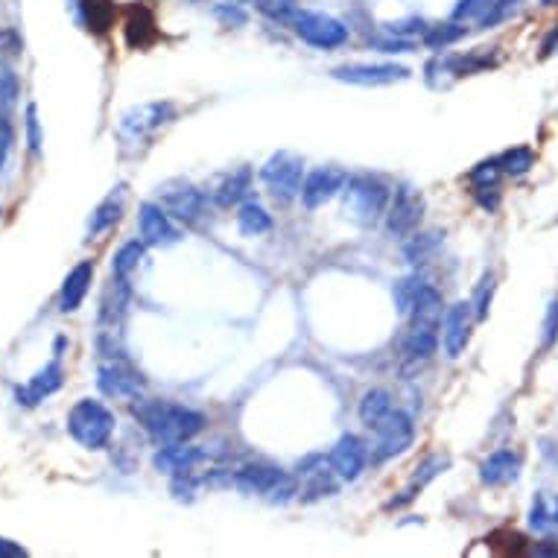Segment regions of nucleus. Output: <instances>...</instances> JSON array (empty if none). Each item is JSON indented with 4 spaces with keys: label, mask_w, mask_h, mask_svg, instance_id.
<instances>
[{
    "label": "nucleus",
    "mask_w": 558,
    "mask_h": 558,
    "mask_svg": "<svg viewBox=\"0 0 558 558\" xmlns=\"http://www.w3.org/2000/svg\"><path fill=\"white\" fill-rule=\"evenodd\" d=\"M123 214V187H117V193L106 196L94 211H91V220H88V234L91 237H100L103 231H109L117 225Z\"/></svg>",
    "instance_id": "25"
},
{
    "label": "nucleus",
    "mask_w": 558,
    "mask_h": 558,
    "mask_svg": "<svg viewBox=\"0 0 558 558\" xmlns=\"http://www.w3.org/2000/svg\"><path fill=\"white\" fill-rule=\"evenodd\" d=\"M334 79L339 82H351V85H392V82H404L410 79V68L395 65V62H354V65H339L334 68Z\"/></svg>",
    "instance_id": "11"
},
{
    "label": "nucleus",
    "mask_w": 558,
    "mask_h": 558,
    "mask_svg": "<svg viewBox=\"0 0 558 558\" xmlns=\"http://www.w3.org/2000/svg\"><path fill=\"white\" fill-rule=\"evenodd\" d=\"M132 415L158 445H185L205 430V415L173 401H138Z\"/></svg>",
    "instance_id": "1"
},
{
    "label": "nucleus",
    "mask_w": 558,
    "mask_h": 558,
    "mask_svg": "<svg viewBox=\"0 0 558 558\" xmlns=\"http://www.w3.org/2000/svg\"><path fill=\"white\" fill-rule=\"evenodd\" d=\"M290 27L296 30V36L316 47V50H336L348 41V27L325 12H307V9H296V15L290 18Z\"/></svg>",
    "instance_id": "5"
},
{
    "label": "nucleus",
    "mask_w": 558,
    "mask_h": 558,
    "mask_svg": "<svg viewBox=\"0 0 558 558\" xmlns=\"http://www.w3.org/2000/svg\"><path fill=\"white\" fill-rule=\"evenodd\" d=\"M497 161H500L503 176H523V173H529L535 167V152L529 147H515L503 152V155H497Z\"/></svg>",
    "instance_id": "31"
},
{
    "label": "nucleus",
    "mask_w": 558,
    "mask_h": 558,
    "mask_svg": "<svg viewBox=\"0 0 558 558\" xmlns=\"http://www.w3.org/2000/svg\"><path fill=\"white\" fill-rule=\"evenodd\" d=\"M494 275H485L483 284H480V290H477V296H474V313H477V319H485L488 316V307H491V298H494Z\"/></svg>",
    "instance_id": "37"
},
{
    "label": "nucleus",
    "mask_w": 558,
    "mask_h": 558,
    "mask_svg": "<svg viewBox=\"0 0 558 558\" xmlns=\"http://www.w3.org/2000/svg\"><path fill=\"white\" fill-rule=\"evenodd\" d=\"M123 38H126L129 50H147L158 41V21L149 6L144 3L129 6V12L123 18Z\"/></svg>",
    "instance_id": "19"
},
{
    "label": "nucleus",
    "mask_w": 558,
    "mask_h": 558,
    "mask_svg": "<svg viewBox=\"0 0 558 558\" xmlns=\"http://www.w3.org/2000/svg\"><path fill=\"white\" fill-rule=\"evenodd\" d=\"M421 287H424V281H421L418 275L404 278L401 284H395V307H398V313H401V316H410L412 307H415V301H418Z\"/></svg>",
    "instance_id": "35"
},
{
    "label": "nucleus",
    "mask_w": 558,
    "mask_h": 558,
    "mask_svg": "<svg viewBox=\"0 0 558 558\" xmlns=\"http://www.w3.org/2000/svg\"><path fill=\"white\" fill-rule=\"evenodd\" d=\"M518 474H521V453H515L512 447L494 450L483 465H480V480L485 485H491V488L515 483Z\"/></svg>",
    "instance_id": "21"
},
{
    "label": "nucleus",
    "mask_w": 558,
    "mask_h": 558,
    "mask_svg": "<svg viewBox=\"0 0 558 558\" xmlns=\"http://www.w3.org/2000/svg\"><path fill=\"white\" fill-rule=\"evenodd\" d=\"M348 176L342 170L334 167H322V170H313L310 176H304V185H301V202L304 208H322L325 202H331L336 193L345 187Z\"/></svg>",
    "instance_id": "15"
},
{
    "label": "nucleus",
    "mask_w": 558,
    "mask_h": 558,
    "mask_svg": "<svg viewBox=\"0 0 558 558\" xmlns=\"http://www.w3.org/2000/svg\"><path fill=\"white\" fill-rule=\"evenodd\" d=\"M386 30H389V36H395V38H404V36H410V33H427L421 18H407V21L386 24Z\"/></svg>",
    "instance_id": "39"
},
{
    "label": "nucleus",
    "mask_w": 558,
    "mask_h": 558,
    "mask_svg": "<svg viewBox=\"0 0 558 558\" xmlns=\"http://www.w3.org/2000/svg\"><path fill=\"white\" fill-rule=\"evenodd\" d=\"M173 106L170 103H144V106H135L120 117V126H117V135L123 141H147L152 138L164 123L173 120Z\"/></svg>",
    "instance_id": "8"
},
{
    "label": "nucleus",
    "mask_w": 558,
    "mask_h": 558,
    "mask_svg": "<svg viewBox=\"0 0 558 558\" xmlns=\"http://www.w3.org/2000/svg\"><path fill=\"white\" fill-rule=\"evenodd\" d=\"M298 477H301V488H298V497L304 503H313V500H322V497H331L336 491V471L331 465V459L325 462L322 456H313L307 459L301 468H298Z\"/></svg>",
    "instance_id": "12"
},
{
    "label": "nucleus",
    "mask_w": 558,
    "mask_h": 558,
    "mask_svg": "<svg viewBox=\"0 0 558 558\" xmlns=\"http://www.w3.org/2000/svg\"><path fill=\"white\" fill-rule=\"evenodd\" d=\"M468 339H471V304L459 301L442 319V345H445L447 357L456 360L468 348Z\"/></svg>",
    "instance_id": "16"
},
{
    "label": "nucleus",
    "mask_w": 558,
    "mask_h": 558,
    "mask_svg": "<svg viewBox=\"0 0 558 558\" xmlns=\"http://www.w3.org/2000/svg\"><path fill=\"white\" fill-rule=\"evenodd\" d=\"M144 252H147V243L144 240H129L123 243L112 258V275L114 278H123L129 281V275L138 269V263L144 261Z\"/></svg>",
    "instance_id": "30"
},
{
    "label": "nucleus",
    "mask_w": 558,
    "mask_h": 558,
    "mask_svg": "<svg viewBox=\"0 0 558 558\" xmlns=\"http://www.w3.org/2000/svg\"><path fill=\"white\" fill-rule=\"evenodd\" d=\"M91 281H94V263H76L74 269L68 272L62 290H59V310H62V313H74V310H79L85 296H88V290H91Z\"/></svg>",
    "instance_id": "23"
},
{
    "label": "nucleus",
    "mask_w": 558,
    "mask_h": 558,
    "mask_svg": "<svg viewBox=\"0 0 558 558\" xmlns=\"http://www.w3.org/2000/svg\"><path fill=\"white\" fill-rule=\"evenodd\" d=\"M468 27H462L459 21H450V24H439V27H427L424 33V44L430 50H445L450 44H456L459 38H465Z\"/></svg>",
    "instance_id": "32"
},
{
    "label": "nucleus",
    "mask_w": 558,
    "mask_h": 558,
    "mask_svg": "<svg viewBox=\"0 0 558 558\" xmlns=\"http://www.w3.org/2000/svg\"><path fill=\"white\" fill-rule=\"evenodd\" d=\"M62 383H65L62 363H59V357H53L41 372H36L24 386L15 389V401H18L21 407H38L44 398H50L53 392H59Z\"/></svg>",
    "instance_id": "13"
},
{
    "label": "nucleus",
    "mask_w": 558,
    "mask_h": 558,
    "mask_svg": "<svg viewBox=\"0 0 558 558\" xmlns=\"http://www.w3.org/2000/svg\"><path fill=\"white\" fill-rule=\"evenodd\" d=\"M392 410H395V404H392V395L386 389H369L360 401V421L369 430H374Z\"/></svg>",
    "instance_id": "28"
},
{
    "label": "nucleus",
    "mask_w": 558,
    "mask_h": 558,
    "mask_svg": "<svg viewBox=\"0 0 558 558\" xmlns=\"http://www.w3.org/2000/svg\"><path fill=\"white\" fill-rule=\"evenodd\" d=\"M161 208L182 220V223H199L202 214H205V196L190 185H179V187H167L161 193Z\"/></svg>",
    "instance_id": "18"
},
{
    "label": "nucleus",
    "mask_w": 558,
    "mask_h": 558,
    "mask_svg": "<svg viewBox=\"0 0 558 558\" xmlns=\"http://www.w3.org/2000/svg\"><path fill=\"white\" fill-rule=\"evenodd\" d=\"M541 50H544V56H550V53H556V50H558V24L553 27V30H550V36L544 38Z\"/></svg>",
    "instance_id": "44"
},
{
    "label": "nucleus",
    "mask_w": 558,
    "mask_h": 558,
    "mask_svg": "<svg viewBox=\"0 0 558 558\" xmlns=\"http://www.w3.org/2000/svg\"><path fill=\"white\" fill-rule=\"evenodd\" d=\"M421 217H424V196L412 187H398L395 196L389 199V208H386L389 234L398 237V240H407L415 234Z\"/></svg>",
    "instance_id": "9"
},
{
    "label": "nucleus",
    "mask_w": 558,
    "mask_h": 558,
    "mask_svg": "<svg viewBox=\"0 0 558 558\" xmlns=\"http://www.w3.org/2000/svg\"><path fill=\"white\" fill-rule=\"evenodd\" d=\"M231 483L237 491L249 497H263L269 503H287L290 497L298 494L296 477H290L287 471L275 465H246L231 477Z\"/></svg>",
    "instance_id": "3"
},
{
    "label": "nucleus",
    "mask_w": 558,
    "mask_h": 558,
    "mask_svg": "<svg viewBox=\"0 0 558 558\" xmlns=\"http://www.w3.org/2000/svg\"><path fill=\"white\" fill-rule=\"evenodd\" d=\"M249 187H252V170L249 167H240L231 176H225L223 185L217 187V193H214V202L220 208H231V205H237V202L246 199Z\"/></svg>",
    "instance_id": "26"
},
{
    "label": "nucleus",
    "mask_w": 558,
    "mask_h": 558,
    "mask_svg": "<svg viewBox=\"0 0 558 558\" xmlns=\"http://www.w3.org/2000/svg\"><path fill=\"white\" fill-rule=\"evenodd\" d=\"M237 228H240L243 237H261L272 228V217L258 202H243L240 211H237Z\"/></svg>",
    "instance_id": "29"
},
{
    "label": "nucleus",
    "mask_w": 558,
    "mask_h": 558,
    "mask_svg": "<svg viewBox=\"0 0 558 558\" xmlns=\"http://www.w3.org/2000/svg\"><path fill=\"white\" fill-rule=\"evenodd\" d=\"M331 465H334L336 477L345 480V483H354L363 471H366V462H369V447L363 445L357 436H342L331 450Z\"/></svg>",
    "instance_id": "14"
},
{
    "label": "nucleus",
    "mask_w": 558,
    "mask_h": 558,
    "mask_svg": "<svg viewBox=\"0 0 558 558\" xmlns=\"http://www.w3.org/2000/svg\"><path fill=\"white\" fill-rule=\"evenodd\" d=\"M558 339V301L550 304L547 310V319H544V348H550Z\"/></svg>",
    "instance_id": "41"
},
{
    "label": "nucleus",
    "mask_w": 558,
    "mask_h": 558,
    "mask_svg": "<svg viewBox=\"0 0 558 558\" xmlns=\"http://www.w3.org/2000/svg\"><path fill=\"white\" fill-rule=\"evenodd\" d=\"M74 21L79 27H85L88 33H109L114 21V3L112 0H68Z\"/></svg>",
    "instance_id": "22"
},
{
    "label": "nucleus",
    "mask_w": 558,
    "mask_h": 558,
    "mask_svg": "<svg viewBox=\"0 0 558 558\" xmlns=\"http://www.w3.org/2000/svg\"><path fill=\"white\" fill-rule=\"evenodd\" d=\"M24 126H27V147L33 149V152H38V149H41V129H38V112L33 103L27 106V120H24Z\"/></svg>",
    "instance_id": "38"
},
{
    "label": "nucleus",
    "mask_w": 558,
    "mask_h": 558,
    "mask_svg": "<svg viewBox=\"0 0 558 558\" xmlns=\"http://www.w3.org/2000/svg\"><path fill=\"white\" fill-rule=\"evenodd\" d=\"M205 459V453L199 447L185 445H164L155 456H152V465L158 474H167V477H179V474H193L196 465Z\"/></svg>",
    "instance_id": "20"
},
{
    "label": "nucleus",
    "mask_w": 558,
    "mask_h": 558,
    "mask_svg": "<svg viewBox=\"0 0 558 558\" xmlns=\"http://www.w3.org/2000/svg\"><path fill=\"white\" fill-rule=\"evenodd\" d=\"M217 18H223L225 24H237V27L246 24V12L240 9V3H231V0L217 6Z\"/></svg>",
    "instance_id": "40"
},
{
    "label": "nucleus",
    "mask_w": 558,
    "mask_h": 558,
    "mask_svg": "<svg viewBox=\"0 0 558 558\" xmlns=\"http://www.w3.org/2000/svg\"><path fill=\"white\" fill-rule=\"evenodd\" d=\"M491 6H494V0H459V3L453 6V15H450V18L459 21V24H462V21H465V24L474 21V24L480 27Z\"/></svg>",
    "instance_id": "34"
},
{
    "label": "nucleus",
    "mask_w": 558,
    "mask_h": 558,
    "mask_svg": "<svg viewBox=\"0 0 558 558\" xmlns=\"http://www.w3.org/2000/svg\"><path fill=\"white\" fill-rule=\"evenodd\" d=\"M439 351V328L436 325H412L404 339V357L412 363H424Z\"/></svg>",
    "instance_id": "24"
},
{
    "label": "nucleus",
    "mask_w": 558,
    "mask_h": 558,
    "mask_svg": "<svg viewBox=\"0 0 558 558\" xmlns=\"http://www.w3.org/2000/svg\"><path fill=\"white\" fill-rule=\"evenodd\" d=\"M407 240H412L410 246H407V258H410L412 263H418L436 243H439V234H436V231H433V234H412Z\"/></svg>",
    "instance_id": "36"
},
{
    "label": "nucleus",
    "mask_w": 558,
    "mask_h": 558,
    "mask_svg": "<svg viewBox=\"0 0 558 558\" xmlns=\"http://www.w3.org/2000/svg\"><path fill=\"white\" fill-rule=\"evenodd\" d=\"M529 526L538 532H553L558 529V494L538 491L529 509Z\"/></svg>",
    "instance_id": "27"
},
{
    "label": "nucleus",
    "mask_w": 558,
    "mask_h": 558,
    "mask_svg": "<svg viewBox=\"0 0 558 558\" xmlns=\"http://www.w3.org/2000/svg\"><path fill=\"white\" fill-rule=\"evenodd\" d=\"M138 225H141V240L147 246H170L179 240L176 225L170 223V214L161 208V202H144L138 211Z\"/></svg>",
    "instance_id": "17"
},
{
    "label": "nucleus",
    "mask_w": 558,
    "mask_h": 558,
    "mask_svg": "<svg viewBox=\"0 0 558 558\" xmlns=\"http://www.w3.org/2000/svg\"><path fill=\"white\" fill-rule=\"evenodd\" d=\"M263 185L269 187V193L281 202H290L301 196L304 185V161L296 152H275L261 167Z\"/></svg>",
    "instance_id": "6"
},
{
    "label": "nucleus",
    "mask_w": 558,
    "mask_h": 558,
    "mask_svg": "<svg viewBox=\"0 0 558 558\" xmlns=\"http://www.w3.org/2000/svg\"><path fill=\"white\" fill-rule=\"evenodd\" d=\"M9 144H12V132L6 123H0V170L6 164V155H9Z\"/></svg>",
    "instance_id": "43"
},
{
    "label": "nucleus",
    "mask_w": 558,
    "mask_h": 558,
    "mask_svg": "<svg viewBox=\"0 0 558 558\" xmlns=\"http://www.w3.org/2000/svg\"><path fill=\"white\" fill-rule=\"evenodd\" d=\"M97 389L106 398H132L138 401V395L144 392V377L135 372L129 363L123 360H109L97 369Z\"/></svg>",
    "instance_id": "10"
},
{
    "label": "nucleus",
    "mask_w": 558,
    "mask_h": 558,
    "mask_svg": "<svg viewBox=\"0 0 558 558\" xmlns=\"http://www.w3.org/2000/svg\"><path fill=\"white\" fill-rule=\"evenodd\" d=\"M18 94H21L18 76L12 74V71H6V68H0V123H6L9 112L15 109Z\"/></svg>",
    "instance_id": "33"
},
{
    "label": "nucleus",
    "mask_w": 558,
    "mask_h": 558,
    "mask_svg": "<svg viewBox=\"0 0 558 558\" xmlns=\"http://www.w3.org/2000/svg\"><path fill=\"white\" fill-rule=\"evenodd\" d=\"M24 558L27 556V550L18 544V541H9V538H0V558Z\"/></svg>",
    "instance_id": "42"
},
{
    "label": "nucleus",
    "mask_w": 558,
    "mask_h": 558,
    "mask_svg": "<svg viewBox=\"0 0 558 558\" xmlns=\"http://www.w3.org/2000/svg\"><path fill=\"white\" fill-rule=\"evenodd\" d=\"M374 433V445H372V462L380 465L392 456H401L407 447L412 445L415 439V424L412 418L404 410H392L377 427L372 430Z\"/></svg>",
    "instance_id": "7"
},
{
    "label": "nucleus",
    "mask_w": 558,
    "mask_h": 558,
    "mask_svg": "<svg viewBox=\"0 0 558 558\" xmlns=\"http://www.w3.org/2000/svg\"><path fill=\"white\" fill-rule=\"evenodd\" d=\"M345 217L360 225L377 223L389 208V187L374 176H354L345 187Z\"/></svg>",
    "instance_id": "4"
},
{
    "label": "nucleus",
    "mask_w": 558,
    "mask_h": 558,
    "mask_svg": "<svg viewBox=\"0 0 558 558\" xmlns=\"http://www.w3.org/2000/svg\"><path fill=\"white\" fill-rule=\"evenodd\" d=\"M114 412L94 401V398H79L68 412V433L74 436L76 445L88 450H103L109 447L114 436Z\"/></svg>",
    "instance_id": "2"
}]
</instances>
